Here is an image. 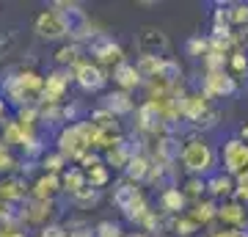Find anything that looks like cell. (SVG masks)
<instances>
[{"label":"cell","instance_id":"cell-1","mask_svg":"<svg viewBox=\"0 0 248 237\" xmlns=\"http://www.w3.org/2000/svg\"><path fill=\"white\" fill-rule=\"evenodd\" d=\"M50 9L61 17L63 28H66V36H69V42L75 44H86L91 36L97 33L94 25H91V17L89 11L83 9L80 3H69V0H55L50 3Z\"/></svg>","mask_w":248,"mask_h":237},{"label":"cell","instance_id":"cell-2","mask_svg":"<svg viewBox=\"0 0 248 237\" xmlns=\"http://www.w3.org/2000/svg\"><path fill=\"white\" fill-rule=\"evenodd\" d=\"M215 163H218V158H215L213 146H210L204 138L185 141L182 168H185L187 176H210V174H213V168H215Z\"/></svg>","mask_w":248,"mask_h":237},{"label":"cell","instance_id":"cell-3","mask_svg":"<svg viewBox=\"0 0 248 237\" xmlns=\"http://www.w3.org/2000/svg\"><path fill=\"white\" fill-rule=\"evenodd\" d=\"M83 50H86V55H91V61L99 63V66H110V69H113L116 63L124 61L122 44L116 42L110 33H105V31H97L89 42L83 44Z\"/></svg>","mask_w":248,"mask_h":237},{"label":"cell","instance_id":"cell-4","mask_svg":"<svg viewBox=\"0 0 248 237\" xmlns=\"http://www.w3.org/2000/svg\"><path fill=\"white\" fill-rule=\"evenodd\" d=\"M221 171L237 179L240 174H248V143L232 135L221 146Z\"/></svg>","mask_w":248,"mask_h":237},{"label":"cell","instance_id":"cell-5","mask_svg":"<svg viewBox=\"0 0 248 237\" xmlns=\"http://www.w3.org/2000/svg\"><path fill=\"white\" fill-rule=\"evenodd\" d=\"M196 88H199L207 99L234 97V94H237V78L229 75V69H223V72H204L202 83H199Z\"/></svg>","mask_w":248,"mask_h":237},{"label":"cell","instance_id":"cell-6","mask_svg":"<svg viewBox=\"0 0 248 237\" xmlns=\"http://www.w3.org/2000/svg\"><path fill=\"white\" fill-rule=\"evenodd\" d=\"M135 50L138 55H155V58H169V36L163 33L157 25H143L135 33Z\"/></svg>","mask_w":248,"mask_h":237},{"label":"cell","instance_id":"cell-7","mask_svg":"<svg viewBox=\"0 0 248 237\" xmlns=\"http://www.w3.org/2000/svg\"><path fill=\"white\" fill-rule=\"evenodd\" d=\"M135 119H138V130L143 135H163V124H166V111L160 102L155 99H143L138 111H135Z\"/></svg>","mask_w":248,"mask_h":237},{"label":"cell","instance_id":"cell-8","mask_svg":"<svg viewBox=\"0 0 248 237\" xmlns=\"http://www.w3.org/2000/svg\"><path fill=\"white\" fill-rule=\"evenodd\" d=\"M75 83H78V88H83L86 94H99V91L108 86V75L99 63L83 61L78 69H75Z\"/></svg>","mask_w":248,"mask_h":237},{"label":"cell","instance_id":"cell-9","mask_svg":"<svg viewBox=\"0 0 248 237\" xmlns=\"http://www.w3.org/2000/svg\"><path fill=\"white\" fill-rule=\"evenodd\" d=\"M182 152H185V138H179V135H157L152 158L157 163H166V166H177V163H182Z\"/></svg>","mask_w":248,"mask_h":237},{"label":"cell","instance_id":"cell-10","mask_svg":"<svg viewBox=\"0 0 248 237\" xmlns=\"http://www.w3.org/2000/svg\"><path fill=\"white\" fill-rule=\"evenodd\" d=\"M143 199V190H141V185H135V182H127V179H119V182L113 185V193H110V202H113L116 210H122V215L127 210H133L135 204Z\"/></svg>","mask_w":248,"mask_h":237},{"label":"cell","instance_id":"cell-11","mask_svg":"<svg viewBox=\"0 0 248 237\" xmlns=\"http://www.w3.org/2000/svg\"><path fill=\"white\" fill-rule=\"evenodd\" d=\"M33 31L42 39H47V42H58V39H69L66 36V28H63V22H61V17L55 14L53 9H47V11H42L39 17L33 19Z\"/></svg>","mask_w":248,"mask_h":237},{"label":"cell","instance_id":"cell-12","mask_svg":"<svg viewBox=\"0 0 248 237\" xmlns=\"http://www.w3.org/2000/svg\"><path fill=\"white\" fill-rule=\"evenodd\" d=\"M99 108H105L110 116H116V119H122V116H130L135 113L138 108H135V99L130 91H122V88H116V91H108L105 97H102V102H99Z\"/></svg>","mask_w":248,"mask_h":237},{"label":"cell","instance_id":"cell-13","mask_svg":"<svg viewBox=\"0 0 248 237\" xmlns=\"http://www.w3.org/2000/svg\"><path fill=\"white\" fill-rule=\"evenodd\" d=\"M31 199V188L22 174H9L0 179V202H28Z\"/></svg>","mask_w":248,"mask_h":237},{"label":"cell","instance_id":"cell-14","mask_svg":"<svg viewBox=\"0 0 248 237\" xmlns=\"http://www.w3.org/2000/svg\"><path fill=\"white\" fill-rule=\"evenodd\" d=\"M110 78H113V83L122 88V91H135L138 86L146 83L143 75L138 72V66H135V61H127V58H124L122 63H116L113 69H110Z\"/></svg>","mask_w":248,"mask_h":237},{"label":"cell","instance_id":"cell-15","mask_svg":"<svg viewBox=\"0 0 248 237\" xmlns=\"http://www.w3.org/2000/svg\"><path fill=\"white\" fill-rule=\"evenodd\" d=\"M218 221H221L226 229H248V210H246V204H240L237 199L221 202V207H218Z\"/></svg>","mask_w":248,"mask_h":237},{"label":"cell","instance_id":"cell-16","mask_svg":"<svg viewBox=\"0 0 248 237\" xmlns=\"http://www.w3.org/2000/svg\"><path fill=\"white\" fill-rule=\"evenodd\" d=\"M157 204H160V215H166V218H174V215H182L187 212V196L182 193V188H169V190H163L157 193Z\"/></svg>","mask_w":248,"mask_h":237},{"label":"cell","instance_id":"cell-17","mask_svg":"<svg viewBox=\"0 0 248 237\" xmlns=\"http://www.w3.org/2000/svg\"><path fill=\"white\" fill-rule=\"evenodd\" d=\"M207 196L215 199V202H229V199H234V176L223 174V171L210 174L207 176Z\"/></svg>","mask_w":248,"mask_h":237},{"label":"cell","instance_id":"cell-18","mask_svg":"<svg viewBox=\"0 0 248 237\" xmlns=\"http://www.w3.org/2000/svg\"><path fill=\"white\" fill-rule=\"evenodd\" d=\"M63 193L61 190V176L58 174H42L31 185V196L39 202H55V196Z\"/></svg>","mask_w":248,"mask_h":237},{"label":"cell","instance_id":"cell-19","mask_svg":"<svg viewBox=\"0 0 248 237\" xmlns=\"http://www.w3.org/2000/svg\"><path fill=\"white\" fill-rule=\"evenodd\" d=\"M152 166H155V160H152V155H138V158H133L130 163H127V168L122 171V176L127 179V182H135V185H146V179H149V171Z\"/></svg>","mask_w":248,"mask_h":237},{"label":"cell","instance_id":"cell-20","mask_svg":"<svg viewBox=\"0 0 248 237\" xmlns=\"http://www.w3.org/2000/svg\"><path fill=\"white\" fill-rule=\"evenodd\" d=\"M218 207H221V202H215V199L207 196V199H202V202H196L193 210H187V212H190V215L202 223V229H204V226H210V223L218 221Z\"/></svg>","mask_w":248,"mask_h":237},{"label":"cell","instance_id":"cell-21","mask_svg":"<svg viewBox=\"0 0 248 237\" xmlns=\"http://www.w3.org/2000/svg\"><path fill=\"white\" fill-rule=\"evenodd\" d=\"M86 185H89V179H86V171H83L80 166H69L61 174V190L66 196H75L78 190H83Z\"/></svg>","mask_w":248,"mask_h":237},{"label":"cell","instance_id":"cell-22","mask_svg":"<svg viewBox=\"0 0 248 237\" xmlns=\"http://www.w3.org/2000/svg\"><path fill=\"white\" fill-rule=\"evenodd\" d=\"M179 188L190 204L207 199V176H185V182H179Z\"/></svg>","mask_w":248,"mask_h":237},{"label":"cell","instance_id":"cell-23","mask_svg":"<svg viewBox=\"0 0 248 237\" xmlns=\"http://www.w3.org/2000/svg\"><path fill=\"white\" fill-rule=\"evenodd\" d=\"M185 50H187V55H193V58H207L210 55V33H193L190 39L185 42Z\"/></svg>","mask_w":248,"mask_h":237},{"label":"cell","instance_id":"cell-24","mask_svg":"<svg viewBox=\"0 0 248 237\" xmlns=\"http://www.w3.org/2000/svg\"><path fill=\"white\" fill-rule=\"evenodd\" d=\"M69 199L78 204L80 210H91V207H94L99 199H102V190H99V188H91V185H86L83 190H78V193L69 196Z\"/></svg>","mask_w":248,"mask_h":237},{"label":"cell","instance_id":"cell-25","mask_svg":"<svg viewBox=\"0 0 248 237\" xmlns=\"http://www.w3.org/2000/svg\"><path fill=\"white\" fill-rule=\"evenodd\" d=\"M86 179H89V185L91 188H105L108 182H110V168L102 163V166H97V168H91V171H86Z\"/></svg>","mask_w":248,"mask_h":237},{"label":"cell","instance_id":"cell-26","mask_svg":"<svg viewBox=\"0 0 248 237\" xmlns=\"http://www.w3.org/2000/svg\"><path fill=\"white\" fill-rule=\"evenodd\" d=\"M94 237H127L119 221H99L94 226Z\"/></svg>","mask_w":248,"mask_h":237},{"label":"cell","instance_id":"cell-27","mask_svg":"<svg viewBox=\"0 0 248 237\" xmlns=\"http://www.w3.org/2000/svg\"><path fill=\"white\" fill-rule=\"evenodd\" d=\"M248 72V53L246 50H234L229 55V75H243Z\"/></svg>","mask_w":248,"mask_h":237},{"label":"cell","instance_id":"cell-28","mask_svg":"<svg viewBox=\"0 0 248 237\" xmlns=\"http://www.w3.org/2000/svg\"><path fill=\"white\" fill-rule=\"evenodd\" d=\"M11 168H19V166H17V160L11 158V149L6 146V143H0V174L9 176Z\"/></svg>","mask_w":248,"mask_h":237},{"label":"cell","instance_id":"cell-29","mask_svg":"<svg viewBox=\"0 0 248 237\" xmlns=\"http://www.w3.org/2000/svg\"><path fill=\"white\" fill-rule=\"evenodd\" d=\"M39 237H69V232H66V226L63 223H45V226L39 229Z\"/></svg>","mask_w":248,"mask_h":237},{"label":"cell","instance_id":"cell-30","mask_svg":"<svg viewBox=\"0 0 248 237\" xmlns=\"http://www.w3.org/2000/svg\"><path fill=\"white\" fill-rule=\"evenodd\" d=\"M234 199L240 204H248V174H240L234 179Z\"/></svg>","mask_w":248,"mask_h":237},{"label":"cell","instance_id":"cell-31","mask_svg":"<svg viewBox=\"0 0 248 237\" xmlns=\"http://www.w3.org/2000/svg\"><path fill=\"white\" fill-rule=\"evenodd\" d=\"M207 237H248V229H221V232H210Z\"/></svg>","mask_w":248,"mask_h":237},{"label":"cell","instance_id":"cell-32","mask_svg":"<svg viewBox=\"0 0 248 237\" xmlns=\"http://www.w3.org/2000/svg\"><path fill=\"white\" fill-rule=\"evenodd\" d=\"M237 138L243 141V143H248V122H243V124L237 127Z\"/></svg>","mask_w":248,"mask_h":237},{"label":"cell","instance_id":"cell-33","mask_svg":"<svg viewBox=\"0 0 248 237\" xmlns=\"http://www.w3.org/2000/svg\"><path fill=\"white\" fill-rule=\"evenodd\" d=\"M3 237H28V235L22 232V229H6V232H3Z\"/></svg>","mask_w":248,"mask_h":237}]
</instances>
